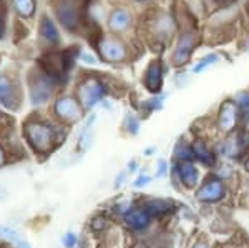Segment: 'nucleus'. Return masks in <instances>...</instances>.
I'll list each match as a JSON object with an SVG mask.
<instances>
[{
	"label": "nucleus",
	"mask_w": 249,
	"mask_h": 248,
	"mask_svg": "<svg viewBox=\"0 0 249 248\" xmlns=\"http://www.w3.org/2000/svg\"><path fill=\"white\" fill-rule=\"evenodd\" d=\"M218 62H219V55L214 54V52H211V54L204 55L199 62H196V65L193 67V74H201L203 70H206L208 67L214 65V63H218Z\"/></svg>",
	"instance_id": "nucleus-22"
},
{
	"label": "nucleus",
	"mask_w": 249,
	"mask_h": 248,
	"mask_svg": "<svg viewBox=\"0 0 249 248\" xmlns=\"http://www.w3.org/2000/svg\"><path fill=\"white\" fill-rule=\"evenodd\" d=\"M175 157L176 160L179 162H191L193 158H195V155H193V149L190 145H188L184 140H179L178 143H176L175 147Z\"/></svg>",
	"instance_id": "nucleus-21"
},
{
	"label": "nucleus",
	"mask_w": 249,
	"mask_h": 248,
	"mask_svg": "<svg viewBox=\"0 0 249 248\" xmlns=\"http://www.w3.org/2000/svg\"><path fill=\"white\" fill-rule=\"evenodd\" d=\"M171 203L168 202V200H163V198H151L146 202V205L143 207L144 210L148 211V213L153 217V215H163L166 213L168 210H170Z\"/></svg>",
	"instance_id": "nucleus-19"
},
{
	"label": "nucleus",
	"mask_w": 249,
	"mask_h": 248,
	"mask_svg": "<svg viewBox=\"0 0 249 248\" xmlns=\"http://www.w3.org/2000/svg\"><path fill=\"white\" fill-rule=\"evenodd\" d=\"M124 129H126L130 135H136L140 132V120L133 114H128L124 117Z\"/></svg>",
	"instance_id": "nucleus-25"
},
{
	"label": "nucleus",
	"mask_w": 249,
	"mask_h": 248,
	"mask_svg": "<svg viewBox=\"0 0 249 248\" xmlns=\"http://www.w3.org/2000/svg\"><path fill=\"white\" fill-rule=\"evenodd\" d=\"M143 83L148 92H151V94H155V95H160L161 87H163V67L160 60H153V62L146 67L144 75H143Z\"/></svg>",
	"instance_id": "nucleus-12"
},
{
	"label": "nucleus",
	"mask_w": 249,
	"mask_h": 248,
	"mask_svg": "<svg viewBox=\"0 0 249 248\" xmlns=\"http://www.w3.org/2000/svg\"><path fill=\"white\" fill-rule=\"evenodd\" d=\"M199 43V32L195 29L183 30L179 34L178 40H176V45L173 49L171 54V62L175 67H183L190 62L193 52L198 47Z\"/></svg>",
	"instance_id": "nucleus-3"
},
{
	"label": "nucleus",
	"mask_w": 249,
	"mask_h": 248,
	"mask_svg": "<svg viewBox=\"0 0 249 248\" xmlns=\"http://www.w3.org/2000/svg\"><path fill=\"white\" fill-rule=\"evenodd\" d=\"M0 240H5V242L12 243L15 248H32L30 243L23 238V235H20L15 229L7 225H0Z\"/></svg>",
	"instance_id": "nucleus-17"
},
{
	"label": "nucleus",
	"mask_w": 249,
	"mask_h": 248,
	"mask_svg": "<svg viewBox=\"0 0 249 248\" xmlns=\"http://www.w3.org/2000/svg\"><path fill=\"white\" fill-rule=\"evenodd\" d=\"M55 87V78L47 72H37L30 77V98L35 105H43L52 97Z\"/></svg>",
	"instance_id": "nucleus-6"
},
{
	"label": "nucleus",
	"mask_w": 249,
	"mask_h": 248,
	"mask_svg": "<svg viewBox=\"0 0 249 248\" xmlns=\"http://www.w3.org/2000/svg\"><path fill=\"white\" fill-rule=\"evenodd\" d=\"M0 105L9 110H17L20 105V89L14 77L7 74L0 75Z\"/></svg>",
	"instance_id": "nucleus-9"
},
{
	"label": "nucleus",
	"mask_w": 249,
	"mask_h": 248,
	"mask_svg": "<svg viewBox=\"0 0 249 248\" xmlns=\"http://www.w3.org/2000/svg\"><path fill=\"white\" fill-rule=\"evenodd\" d=\"M14 5L23 17H30L34 14V0H14Z\"/></svg>",
	"instance_id": "nucleus-23"
},
{
	"label": "nucleus",
	"mask_w": 249,
	"mask_h": 248,
	"mask_svg": "<svg viewBox=\"0 0 249 248\" xmlns=\"http://www.w3.org/2000/svg\"><path fill=\"white\" fill-rule=\"evenodd\" d=\"M244 170H246L248 173H249V158L246 160V162H244Z\"/></svg>",
	"instance_id": "nucleus-37"
},
{
	"label": "nucleus",
	"mask_w": 249,
	"mask_h": 248,
	"mask_svg": "<svg viewBox=\"0 0 249 248\" xmlns=\"http://www.w3.org/2000/svg\"><path fill=\"white\" fill-rule=\"evenodd\" d=\"M5 162H7V157H5V152H3V149H2V145H0V167H2V165H5Z\"/></svg>",
	"instance_id": "nucleus-33"
},
{
	"label": "nucleus",
	"mask_w": 249,
	"mask_h": 248,
	"mask_svg": "<svg viewBox=\"0 0 249 248\" xmlns=\"http://www.w3.org/2000/svg\"><path fill=\"white\" fill-rule=\"evenodd\" d=\"M53 114L58 120L65 123H73L82 117L83 109L78 103V100L75 97H70V95H65V97H60L53 105Z\"/></svg>",
	"instance_id": "nucleus-8"
},
{
	"label": "nucleus",
	"mask_w": 249,
	"mask_h": 248,
	"mask_svg": "<svg viewBox=\"0 0 249 248\" xmlns=\"http://www.w3.org/2000/svg\"><path fill=\"white\" fill-rule=\"evenodd\" d=\"M96 49L100 52V57L105 60L107 63H116L123 62L128 57V47L120 37L116 35H108L102 37L96 42Z\"/></svg>",
	"instance_id": "nucleus-5"
},
{
	"label": "nucleus",
	"mask_w": 249,
	"mask_h": 248,
	"mask_svg": "<svg viewBox=\"0 0 249 248\" xmlns=\"http://www.w3.org/2000/svg\"><path fill=\"white\" fill-rule=\"evenodd\" d=\"M150 182H151V177H150V175H148V173H142V175H140V177L133 182V187H135V189H142V187H146Z\"/></svg>",
	"instance_id": "nucleus-29"
},
{
	"label": "nucleus",
	"mask_w": 249,
	"mask_h": 248,
	"mask_svg": "<svg viewBox=\"0 0 249 248\" xmlns=\"http://www.w3.org/2000/svg\"><path fill=\"white\" fill-rule=\"evenodd\" d=\"M124 178H126V172H122V173L118 175V178H115V189H120V187L123 185Z\"/></svg>",
	"instance_id": "nucleus-31"
},
{
	"label": "nucleus",
	"mask_w": 249,
	"mask_h": 248,
	"mask_svg": "<svg viewBox=\"0 0 249 248\" xmlns=\"http://www.w3.org/2000/svg\"><path fill=\"white\" fill-rule=\"evenodd\" d=\"M123 222L126 223L128 229H131L135 231H142L151 223V215L148 213L143 207H131V209L123 215Z\"/></svg>",
	"instance_id": "nucleus-13"
},
{
	"label": "nucleus",
	"mask_w": 249,
	"mask_h": 248,
	"mask_svg": "<svg viewBox=\"0 0 249 248\" xmlns=\"http://www.w3.org/2000/svg\"><path fill=\"white\" fill-rule=\"evenodd\" d=\"M40 37L48 45H55V43L60 42V34L57 27H55V23L47 15H43L42 20H40Z\"/></svg>",
	"instance_id": "nucleus-16"
},
{
	"label": "nucleus",
	"mask_w": 249,
	"mask_h": 248,
	"mask_svg": "<svg viewBox=\"0 0 249 248\" xmlns=\"http://www.w3.org/2000/svg\"><path fill=\"white\" fill-rule=\"evenodd\" d=\"M107 225H108V218H107V217H103V215H100V217H95V218L90 222V227H91V230H93V231H102V230H105V229H107Z\"/></svg>",
	"instance_id": "nucleus-26"
},
{
	"label": "nucleus",
	"mask_w": 249,
	"mask_h": 248,
	"mask_svg": "<svg viewBox=\"0 0 249 248\" xmlns=\"http://www.w3.org/2000/svg\"><path fill=\"white\" fill-rule=\"evenodd\" d=\"M156 177L158 178H161V177H164V175L168 173V162L166 160H163V158H160L158 160V163H156Z\"/></svg>",
	"instance_id": "nucleus-28"
},
{
	"label": "nucleus",
	"mask_w": 249,
	"mask_h": 248,
	"mask_svg": "<svg viewBox=\"0 0 249 248\" xmlns=\"http://www.w3.org/2000/svg\"><path fill=\"white\" fill-rule=\"evenodd\" d=\"M136 167H138V165H136V160H131V162L128 163V172H135Z\"/></svg>",
	"instance_id": "nucleus-34"
},
{
	"label": "nucleus",
	"mask_w": 249,
	"mask_h": 248,
	"mask_svg": "<svg viewBox=\"0 0 249 248\" xmlns=\"http://www.w3.org/2000/svg\"><path fill=\"white\" fill-rule=\"evenodd\" d=\"M214 3H224V2H228V0H213Z\"/></svg>",
	"instance_id": "nucleus-38"
},
{
	"label": "nucleus",
	"mask_w": 249,
	"mask_h": 248,
	"mask_svg": "<svg viewBox=\"0 0 249 248\" xmlns=\"http://www.w3.org/2000/svg\"><path fill=\"white\" fill-rule=\"evenodd\" d=\"M223 197H224L223 180L216 178V177L206 178V182H204L203 185L198 189V191H196V198L203 203H214Z\"/></svg>",
	"instance_id": "nucleus-11"
},
{
	"label": "nucleus",
	"mask_w": 249,
	"mask_h": 248,
	"mask_svg": "<svg viewBox=\"0 0 249 248\" xmlns=\"http://www.w3.org/2000/svg\"><path fill=\"white\" fill-rule=\"evenodd\" d=\"M133 248H148L146 245H136V247H133Z\"/></svg>",
	"instance_id": "nucleus-39"
},
{
	"label": "nucleus",
	"mask_w": 249,
	"mask_h": 248,
	"mask_svg": "<svg viewBox=\"0 0 249 248\" xmlns=\"http://www.w3.org/2000/svg\"><path fill=\"white\" fill-rule=\"evenodd\" d=\"M107 94L105 83L98 77H87L77 85V92H75V98L82 105L83 110L93 109L96 103L100 102Z\"/></svg>",
	"instance_id": "nucleus-2"
},
{
	"label": "nucleus",
	"mask_w": 249,
	"mask_h": 248,
	"mask_svg": "<svg viewBox=\"0 0 249 248\" xmlns=\"http://www.w3.org/2000/svg\"><path fill=\"white\" fill-rule=\"evenodd\" d=\"M163 100H164L163 95H155L153 98H150V100H146V102L142 103V109H144L146 114H151V112L161 109V107H163Z\"/></svg>",
	"instance_id": "nucleus-24"
},
{
	"label": "nucleus",
	"mask_w": 249,
	"mask_h": 248,
	"mask_svg": "<svg viewBox=\"0 0 249 248\" xmlns=\"http://www.w3.org/2000/svg\"><path fill=\"white\" fill-rule=\"evenodd\" d=\"M234 103L239 112V120L248 122L249 120V92H238L234 95Z\"/></svg>",
	"instance_id": "nucleus-20"
},
{
	"label": "nucleus",
	"mask_w": 249,
	"mask_h": 248,
	"mask_svg": "<svg viewBox=\"0 0 249 248\" xmlns=\"http://www.w3.org/2000/svg\"><path fill=\"white\" fill-rule=\"evenodd\" d=\"M62 243H63V247H65V248H75V247H77V243H78V238H77V235H75L73 231H67V233L62 237Z\"/></svg>",
	"instance_id": "nucleus-27"
},
{
	"label": "nucleus",
	"mask_w": 249,
	"mask_h": 248,
	"mask_svg": "<svg viewBox=\"0 0 249 248\" xmlns=\"http://www.w3.org/2000/svg\"><path fill=\"white\" fill-rule=\"evenodd\" d=\"M23 134L35 153L45 155L57 143V130L42 120H29L23 125Z\"/></svg>",
	"instance_id": "nucleus-1"
},
{
	"label": "nucleus",
	"mask_w": 249,
	"mask_h": 248,
	"mask_svg": "<svg viewBox=\"0 0 249 248\" xmlns=\"http://www.w3.org/2000/svg\"><path fill=\"white\" fill-rule=\"evenodd\" d=\"M193 248H210V247H208L204 242H198V243H195V245H193Z\"/></svg>",
	"instance_id": "nucleus-35"
},
{
	"label": "nucleus",
	"mask_w": 249,
	"mask_h": 248,
	"mask_svg": "<svg viewBox=\"0 0 249 248\" xmlns=\"http://www.w3.org/2000/svg\"><path fill=\"white\" fill-rule=\"evenodd\" d=\"M238 122H239V112L234 100H224L218 110V120H216L218 130L224 135H230L234 132Z\"/></svg>",
	"instance_id": "nucleus-10"
},
{
	"label": "nucleus",
	"mask_w": 249,
	"mask_h": 248,
	"mask_svg": "<svg viewBox=\"0 0 249 248\" xmlns=\"http://www.w3.org/2000/svg\"><path fill=\"white\" fill-rule=\"evenodd\" d=\"M188 74L186 72H183V74H178V77H176V83H178L179 87H184L188 83Z\"/></svg>",
	"instance_id": "nucleus-30"
},
{
	"label": "nucleus",
	"mask_w": 249,
	"mask_h": 248,
	"mask_svg": "<svg viewBox=\"0 0 249 248\" xmlns=\"http://www.w3.org/2000/svg\"><path fill=\"white\" fill-rule=\"evenodd\" d=\"M82 60L85 63H96V58L90 54H82Z\"/></svg>",
	"instance_id": "nucleus-32"
},
{
	"label": "nucleus",
	"mask_w": 249,
	"mask_h": 248,
	"mask_svg": "<svg viewBox=\"0 0 249 248\" xmlns=\"http://www.w3.org/2000/svg\"><path fill=\"white\" fill-rule=\"evenodd\" d=\"M176 172H178L179 182L183 183L186 189H195L196 183H198V169L193 165L191 162H179L178 167H176Z\"/></svg>",
	"instance_id": "nucleus-15"
},
{
	"label": "nucleus",
	"mask_w": 249,
	"mask_h": 248,
	"mask_svg": "<svg viewBox=\"0 0 249 248\" xmlns=\"http://www.w3.org/2000/svg\"><path fill=\"white\" fill-rule=\"evenodd\" d=\"M191 149H193V155H195L196 160H199V162L208 167H214V155L210 152L206 143L201 142V140H196L191 145Z\"/></svg>",
	"instance_id": "nucleus-18"
},
{
	"label": "nucleus",
	"mask_w": 249,
	"mask_h": 248,
	"mask_svg": "<svg viewBox=\"0 0 249 248\" xmlns=\"http://www.w3.org/2000/svg\"><path fill=\"white\" fill-rule=\"evenodd\" d=\"M248 22H249V5H248Z\"/></svg>",
	"instance_id": "nucleus-41"
},
{
	"label": "nucleus",
	"mask_w": 249,
	"mask_h": 248,
	"mask_svg": "<svg viewBox=\"0 0 249 248\" xmlns=\"http://www.w3.org/2000/svg\"><path fill=\"white\" fill-rule=\"evenodd\" d=\"M108 27L113 34H123L131 27V14L124 9H115L108 19Z\"/></svg>",
	"instance_id": "nucleus-14"
},
{
	"label": "nucleus",
	"mask_w": 249,
	"mask_h": 248,
	"mask_svg": "<svg viewBox=\"0 0 249 248\" xmlns=\"http://www.w3.org/2000/svg\"><path fill=\"white\" fill-rule=\"evenodd\" d=\"M155 152V147H150V149L144 150V157H151V153Z\"/></svg>",
	"instance_id": "nucleus-36"
},
{
	"label": "nucleus",
	"mask_w": 249,
	"mask_h": 248,
	"mask_svg": "<svg viewBox=\"0 0 249 248\" xmlns=\"http://www.w3.org/2000/svg\"><path fill=\"white\" fill-rule=\"evenodd\" d=\"M150 25V32L156 40H170L176 32V19L173 17L170 12L166 10H158L155 12L153 19L148 22Z\"/></svg>",
	"instance_id": "nucleus-7"
},
{
	"label": "nucleus",
	"mask_w": 249,
	"mask_h": 248,
	"mask_svg": "<svg viewBox=\"0 0 249 248\" xmlns=\"http://www.w3.org/2000/svg\"><path fill=\"white\" fill-rule=\"evenodd\" d=\"M136 2H150V0H136Z\"/></svg>",
	"instance_id": "nucleus-40"
},
{
	"label": "nucleus",
	"mask_w": 249,
	"mask_h": 248,
	"mask_svg": "<svg viewBox=\"0 0 249 248\" xmlns=\"http://www.w3.org/2000/svg\"><path fill=\"white\" fill-rule=\"evenodd\" d=\"M53 9L57 14L58 22L68 32H77L82 25V9H80L77 0H55Z\"/></svg>",
	"instance_id": "nucleus-4"
}]
</instances>
